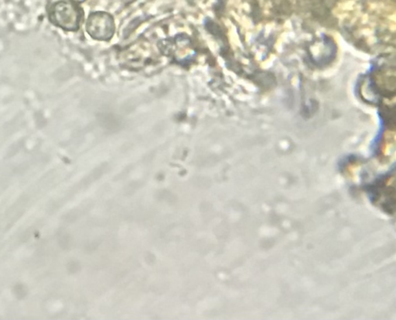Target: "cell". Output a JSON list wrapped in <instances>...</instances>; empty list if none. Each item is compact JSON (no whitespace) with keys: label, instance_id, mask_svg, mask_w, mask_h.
Listing matches in <instances>:
<instances>
[{"label":"cell","instance_id":"obj_2","mask_svg":"<svg viewBox=\"0 0 396 320\" xmlns=\"http://www.w3.org/2000/svg\"><path fill=\"white\" fill-rule=\"evenodd\" d=\"M86 30L95 40H110L115 33L114 19L106 12H94L88 18Z\"/></svg>","mask_w":396,"mask_h":320},{"label":"cell","instance_id":"obj_5","mask_svg":"<svg viewBox=\"0 0 396 320\" xmlns=\"http://www.w3.org/2000/svg\"><path fill=\"white\" fill-rule=\"evenodd\" d=\"M73 1H74V2H84L85 0H73Z\"/></svg>","mask_w":396,"mask_h":320},{"label":"cell","instance_id":"obj_1","mask_svg":"<svg viewBox=\"0 0 396 320\" xmlns=\"http://www.w3.org/2000/svg\"><path fill=\"white\" fill-rule=\"evenodd\" d=\"M50 23L66 31H76L82 23V9L71 2L59 1L50 5L48 10Z\"/></svg>","mask_w":396,"mask_h":320},{"label":"cell","instance_id":"obj_3","mask_svg":"<svg viewBox=\"0 0 396 320\" xmlns=\"http://www.w3.org/2000/svg\"><path fill=\"white\" fill-rule=\"evenodd\" d=\"M160 44L161 51L167 56H171L180 63L190 61L195 54L190 39L181 36L174 40H166Z\"/></svg>","mask_w":396,"mask_h":320},{"label":"cell","instance_id":"obj_4","mask_svg":"<svg viewBox=\"0 0 396 320\" xmlns=\"http://www.w3.org/2000/svg\"><path fill=\"white\" fill-rule=\"evenodd\" d=\"M147 48L143 46H132L127 50L125 58L127 59V65L132 68H141L147 62L149 55L146 54Z\"/></svg>","mask_w":396,"mask_h":320}]
</instances>
